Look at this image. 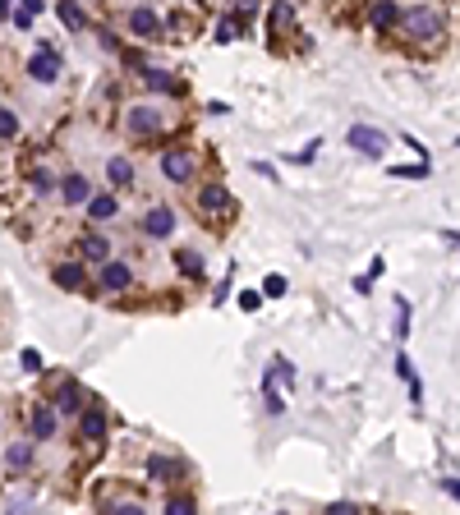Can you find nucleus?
<instances>
[{"instance_id":"nucleus-36","label":"nucleus","mask_w":460,"mask_h":515,"mask_svg":"<svg viewBox=\"0 0 460 515\" xmlns=\"http://www.w3.org/2000/svg\"><path fill=\"white\" fill-rule=\"evenodd\" d=\"M456 143H460V139H456Z\"/></svg>"},{"instance_id":"nucleus-15","label":"nucleus","mask_w":460,"mask_h":515,"mask_svg":"<svg viewBox=\"0 0 460 515\" xmlns=\"http://www.w3.org/2000/svg\"><path fill=\"white\" fill-rule=\"evenodd\" d=\"M87 217H92V221H111V217H115V198H111V193H97V198H87Z\"/></svg>"},{"instance_id":"nucleus-3","label":"nucleus","mask_w":460,"mask_h":515,"mask_svg":"<svg viewBox=\"0 0 460 515\" xmlns=\"http://www.w3.org/2000/svg\"><path fill=\"white\" fill-rule=\"evenodd\" d=\"M350 148H355V152H368V157H383L387 134L383 129H368V124H355V129H350Z\"/></svg>"},{"instance_id":"nucleus-28","label":"nucleus","mask_w":460,"mask_h":515,"mask_svg":"<svg viewBox=\"0 0 460 515\" xmlns=\"http://www.w3.org/2000/svg\"><path fill=\"white\" fill-rule=\"evenodd\" d=\"M262 290H267L272 299H281V295H286V276H267V281H262Z\"/></svg>"},{"instance_id":"nucleus-16","label":"nucleus","mask_w":460,"mask_h":515,"mask_svg":"<svg viewBox=\"0 0 460 515\" xmlns=\"http://www.w3.org/2000/svg\"><path fill=\"white\" fill-rule=\"evenodd\" d=\"M148 474H152V479H180V465H175V460H166V455H148Z\"/></svg>"},{"instance_id":"nucleus-6","label":"nucleus","mask_w":460,"mask_h":515,"mask_svg":"<svg viewBox=\"0 0 460 515\" xmlns=\"http://www.w3.org/2000/svg\"><path fill=\"white\" fill-rule=\"evenodd\" d=\"M129 28H134V37H143V42L161 37V18H156L152 9H134V14H129Z\"/></svg>"},{"instance_id":"nucleus-20","label":"nucleus","mask_w":460,"mask_h":515,"mask_svg":"<svg viewBox=\"0 0 460 515\" xmlns=\"http://www.w3.org/2000/svg\"><path fill=\"white\" fill-rule=\"evenodd\" d=\"M5 460H9V470H28V460H33V442H14L5 451Z\"/></svg>"},{"instance_id":"nucleus-18","label":"nucleus","mask_w":460,"mask_h":515,"mask_svg":"<svg viewBox=\"0 0 460 515\" xmlns=\"http://www.w3.org/2000/svg\"><path fill=\"white\" fill-rule=\"evenodd\" d=\"M55 286L78 290V286H83V267H74V262H60V267H55Z\"/></svg>"},{"instance_id":"nucleus-30","label":"nucleus","mask_w":460,"mask_h":515,"mask_svg":"<svg viewBox=\"0 0 460 515\" xmlns=\"http://www.w3.org/2000/svg\"><path fill=\"white\" fill-rule=\"evenodd\" d=\"M33 189H37V193H51V175L37 170V175H33Z\"/></svg>"},{"instance_id":"nucleus-7","label":"nucleus","mask_w":460,"mask_h":515,"mask_svg":"<svg viewBox=\"0 0 460 515\" xmlns=\"http://www.w3.org/2000/svg\"><path fill=\"white\" fill-rule=\"evenodd\" d=\"M143 230H148L152 239H166L175 230V212L171 207H156V212H148V217H143Z\"/></svg>"},{"instance_id":"nucleus-12","label":"nucleus","mask_w":460,"mask_h":515,"mask_svg":"<svg viewBox=\"0 0 460 515\" xmlns=\"http://www.w3.org/2000/svg\"><path fill=\"white\" fill-rule=\"evenodd\" d=\"M46 437H55V410H33V442H46Z\"/></svg>"},{"instance_id":"nucleus-32","label":"nucleus","mask_w":460,"mask_h":515,"mask_svg":"<svg viewBox=\"0 0 460 515\" xmlns=\"http://www.w3.org/2000/svg\"><path fill=\"white\" fill-rule=\"evenodd\" d=\"M166 511H171V515H189V511H193V502H180V497H175V502H171Z\"/></svg>"},{"instance_id":"nucleus-27","label":"nucleus","mask_w":460,"mask_h":515,"mask_svg":"<svg viewBox=\"0 0 460 515\" xmlns=\"http://www.w3.org/2000/svg\"><path fill=\"white\" fill-rule=\"evenodd\" d=\"M14 134H18V120L5 111V106H0V139H14Z\"/></svg>"},{"instance_id":"nucleus-10","label":"nucleus","mask_w":460,"mask_h":515,"mask_svg":"<svg viewBox=\"0 0 460 515\" xmlns=\"http://www.w3.org/2000/svg\"><path fill=\"white\" fill-rule=\"evenodd\" d=\"M129 129L134 134H156V129H161V120H156L152 106H134V111H129Z\"/></svg>"},{"instance_id":"nucleus-13","label":"nucleus","mask_w":460,"mask_h":515,"mask_svg":"<svg viewBox=\"0 0 460 515\" xmlns=\"http://www.w3.org/2000/svg\"><path fill=\"white\" fill-rule=\"evenodd\" d=\"M106 180H111L115 189H124V184H134V166L124 157H111V161H106Z\"/></svg>"},{"instance_id":"nucleus-4","label":"nucleus","mask_w":460,"mask_h":515,"mask_svg":"<svg viewBox=\"0 0 460 515\" xmlns=\"http://www.w3.org/2000/svg\"><path fill=\"white\" fill-rule=\"evenodd\" d=\"M368 23H373L378 33L396 28L400 23V5H396V0H373V5H368Z\"/></svg>"},{"instance_id":"nucleus-8","label":"nucleus","mask_w":460,"mask_h":515,"mask_svg":"<svg viewBox=\"0 0 460 515\" xmlns=\"http://www.w3.org/2000/svg\"><path fill=\"white\" fill-rule=\"evenodd\" d=\"M129 267H124V262H106L102 267V290H129Z\"/></svg>"},{"instance_id":"nucleus-31","label":"nucleus","mask_w":460,"mask_h":515,"mask_svg":"<svg viewBox=\"0 0 460 515\" xmlns=\"http://www.w3.org/2000/svg\"><path fill=\"white\" fill-rule=\"evenodd\" d=\"M23 368H28V373H37V368H42V354H37V349H23Z\"/></svg>"},{"instance_id":"nucleus-33","label":"nucleus","mask_w":460,"mask_h":515,"mask_svg":"<svg viewBox=\"0 0 460 515\" xmlns=\"http://www.w3.org/2000/svg\"><path fill=\"white\" fill-rule=\"evenodd\" d=\"M253 9H258V0H240V18H249Z\"/></svg>"},{"instance_id":"nucleus-35","label":"nucleus","mask_w":460,"mask_h":515,"mask_svg":"<svg viewBox=\"0 0 460 515\" xmlns=\"http://www.w3.org/2000/svg\"><path fill=\"white\" fill-rule=\"evenodd\" d=\"M9 14V0H0V18H5Z\"/></svg>"},{"instance_id":"nucleus-22","label":"nucleus","mask_w":460,"mask_h":515,"mask_svg":"<svg viewBox=\"0 0 460 515\" xmlns=\"http://www.w3.org/2000/svg\"><path fill=\"white\" fill-rule=\"evenodd\" d=\"M290 18H295V5H290V0H277V5H272V18H267V23H272V33H281V28H286Z\"/></svg>"},{"instance_id":"nucleus-2","label":"nucleus","mask_w":460,"mask_h":515,"mask_svg":"<svg viewBox=\"0 0 460 515\" xmlns=\"http://www.w3.org/2000/svg\"><path fill=\"white\" fill-rule=\"evenodd\" d=\"M28 74H33L37 83H55L60 79V55H55V46H37L33 60H28Z\"/></svg>"},{"instance_id":"nucleus-21","label":"nucleus","mask_w":460,"mask_h":515,"mask_svg":"<svg viewBox=\"0 0 460 515\" xmlns=\"http://www.w3.org/2000/svg\"><path fill=\"white\" fill-rule=\"evenodd\" d=\"M37 14H42V0H18V14H14V23H18V28H23V33H28Z\"/></svg>"},{"instance_id":"nucleus-19","label":"nucleus","mask_w":460,"mask_h":515,"mask_svg":"<svg viewBox=\"0 0 460 515\" xmlns=\"http://www.w3.org/2000/svg\"><path fill=\"white\" fill-rule=\"evenodd\" d=\"M175 267H180L184 276H193V281L203 276V258L193 254V249H180V254H175Z\"/></svg>"},{"instance_id":"nucleus-24","label":"nucleus","mask_w":460,"mask_h":515,"mask_svg":"<svg viewBox=\"0 0 460 515\" xmlns=\"http://www.w3.org/2000/svg\"><path fill=\"white\" fill-rule=\"evenodd\" d=\"M83 249H87V258H97V262L111 258V244H106L102 235H83Z\"/></svg>"},{"instance_id":"nucleus-5","label":"nucleus","mask_w":460,"mask_h":515,"mask_svg":"<svg viewBox=\"0 0 460 515\" xmlns=\"http://www.w3.org/2000/svg\"><path fill=\"white\" fill-rule=\"evenodd\" d=\"M161 170H166V180H171V184H184L193 175V157H189V152H166Z\"/></svg>"},{"instance_id":"nucleus-34","label":"nucleus","mask_w":460,"mask_h":515,"mask_svg":"<svg viewBox=\"0 0 460 515\" xmlns=\"http://www.w3.org/2000/svg\"><path fill=\"white\" fill-rule=\"evenodd\" d=\"M442 488H446V492H451V497H460V483H456V479H446V483H442Z\"/></svg>"},{"instance_id":"nucleus-9","label":"nucleus","mask_w":460,"mask_h":515,"mask_svg":"<svg viewBox=\"0 0 460 515\" xmlns=\"http://www.w3.org/2000/svg\"><path fill=\"white\" fill-rule=\"evenodd\" d=\"M78 433H83V442H102V437H106V414L102 410H87L83 419H78Z\"/></svg>"},{"instance_id":"nucleus-29","label":"nucleus","mask_w":460,"mask_h":515,"mask_svg":"<svg viewBox=\"0 0 460 515\" xmlns=\"http://www.w3.org/2000/svg\"><path fill=\"white\" fill-rule=\"evenodd\" d=\"M396 373H400V377H405V382H410V386H414V368H410V354H400V359H396Z\"/></svg>"},{"instance_id":"nucleus-1","label":"nucleus","mask_w":460,"mask_h":515,"mask_svg":"<svg viewBox=\"0 0 460 515\" xmlns=\"http://www.w3.org/2000/svg\"><path fill=\"white\" fill-rule=\"evenodd\" d=\"M400 28H405L414 42H433V37L442 33V14H437V9H428V5L405 9V14H400Z\"/></svg>"},{"instance_id":"nucleus-23","label":"nucleus","mask_w":460,"mask_h":515,"mask_svg":"<svg viewBox=\"0 0 460 515\" xmlns=\"http://www.w3.org/2000/svg\"><path fill=\"white\" fill-rule=\"evenodd\" d=\"M198 202H203V212H221V207H226V189H221V184H208Z\"/></svg>"},{"instance_id":"nucleus-26","label":"nucleus","mask_w":460,"mask_h":515,"mask_svg":"<svg viewBox=\"0 0 460 515\" xmlns=\"http://www.w3.org/2000/svg\"><path fill=\"white\" fill-rule=\"evenodd\" d=\"M235 37H240V23H235V18H221L217 23V42H235Z\"/></svg>"},{"instance_id":"nucleus-25","label":"nucleus","mask_w":460,"mask_h":515,"mask_svg":"<svg viewBox=\"0 0 460 515\" xmlns=\"http://www.w3.org/2000/svg\"><path fill=\"white\" fill-rule=\"evenodd\" d=\"M143 83H148L152 92H175V79H166L161 70H143Z\"/></svg>"},{"instance_id":"nucleus-11","label":"nucleus","mask_w":460,"mask_h":515,"mask_svg":"<svg viewBox=\"0 0 460 515\" xmlns=\"http://www.w3.org/2000/svg\"><path fill=\"white\" fill-rule=\"evenodd\" d=\"M78 410H83V391L74 382H65L60 396H55V414H78Z\"/></svg>"},{"instance_id":"nucleus-14","label":"nucleus","mask_w":460,"mask_h":515,"mask_svg":"<svg viewBox=\"0 0 460 515\" xmlns=\"http://www.w3.org/2000/svg\"><path fill=\"white\" fill-rule=\"evenodd\" d=\"M60 23L70 28V33H83L87 28V14L78 9V0H60Z\"/></svg>"},{"instance_id":"nucleus-17","label":"nucleus","mask_w":460,"mask_h":515,"mask_svg":"<svg viewBox=\"0 0 460 515\" xmlns=\"http://www.w3.org/2000/svg\"><path fill=\"white\" fill-rule=\"evenodd\" d=\"M60 193H65V202H87L92 193H87V180L83 175H70V180L60 184Z\"/></svg>"}]
</instances>
